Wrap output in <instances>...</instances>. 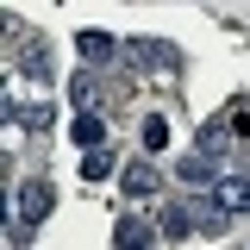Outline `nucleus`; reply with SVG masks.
Masks as SVG:
<instances>
[{
    "mask_svg": "<svg viewBox=\"0 0 250 250\" xmlns=\"http://www.w3.org/2000/svg\"><path fill=\"white\" fill-rule=\"evenodd\" d=\"M6 200H13V231H6V244H25L31 225H44L50 200H57V188H50V182H25V188H13Z\"/></svg>",
    "mask_w": 250,
    "mask_h": 250,
    "instance_id": "1",
    "label": "nucleus"
},
{
    "mask_svg": "<svg viewBox=\"0 0 250 250\" xmlns=\"http://www.w3.org/2000/svg\"><path fill=\"white\" fill-rule=\"evenodd\" d=\"M125 62L156 69V75H175V69H182V50H175V44H156V38H131V44H125Z\"/></svg>",
    "mask_w": 250,
    "mask_h": 250,
    "instance_id": "2",
    "label": "nucleus"
},
{
    "mask_svg": "<svg viewBox=\"0 0 250 250\" xmlns=\"http://www.w3.org/2000/svg\"><path fill=\"white\" fill-rule=\"evenodd\" d=\"M194 150H207L213 163H231V150H238V131H231V119H225V113H213V119L194 131Z\"/></svg>",
    "mask_w": 250,
    "mask_h": 250,
    "instance_id": "3",
    "label": "nucleus"
},
{
    "mask_svg": "<svg viewBox=\"0 0 250 250\" xmlns=\"http://www.w3.org/2000/svg\"><path fill=\"white\" fill-rule=\"evenodd\" d=\"M207 200L225 207V213H250V182H244V175H231V169H219V182L207 188Z\"/></svg>",
    "mask_w": 250,
    "mask_h": 250,
    "instance_id": "4",
    "label": "nucleus"
},
{
    "mask_svg": "<svg viewBox=\"0 0 250 250\" xmlns=\"http://www.w3.org/2000/svg\"><path fill=\"white\" fill-rule=\"evenodd\" d=\"M194 231H200V219L188 213V207H175V200L156 213V244H182V238H194Z\"/></svg>",
    "mask_w": 250,
    "mask_h": 250,
    "instance_id": "5",
    "label": "nucleus"
},
{
    "mask_svg": "<svg viewBox=\"0 0 250 250\" xmlns=\"http://www.w3.org/2000/svg\"><path fill=\"white\" fill-rule=\"evenodd\" d=\"M69 138L94 150V144H106V119H100V106H75V119H69Z\"/></svg>",
    "mask_w": 250,
    "mask_h": 250,
    "instance_id": "6",
    "label": "nucleus"
},
{
    "mask_svg": "<svg viewBox=\"0 0 250 250\" xmlns=\"http://www.w3.org/2000/svg\"><path fill=\"white\" fill-rule=\"evenodd\" d=\"M219 169H225V163H213L207 150H194V156H182V163H175L182 188H213V182H219Z\"/></svg>",
    "mask_w": 250,
    "mask_h": 250,
    "instance_id": "7",
    "label": "nucleus"
},
{
    "mask_svg": "<svg viewBox=\"0 0 250 250\" xmlns=\"http://www.w3.org/2000/svg\"><path fill=\"white\" fill-rule=\"evenodd\" d=\"M119 182H125V194L150 200L156 188H163V175H156V163H150V156H138V163H125V175H119Z\"/></svg>",
    "mask_w": 250,
    "mask_h": 250,
    "instance_id": "8",
    "label": "nucleus"
},
{
    "mask_svg": "<svg viewBox=\"0 0 250 250\" xmlns=\"http://www.w3.org/2000/svg\"><path fill=\"white\" fill-rule=\"evenodd\" d=\"M19 69H25V82H50V44L44 38H25L19 44Z\"/></svg>",
    "mask_w": 250,
    "mask_h": 250,
    "instance_id": "9",
    "label": "nucleus"
},
{
    "mask_svg": "<svg viewBox=\"0 0 250 250\" xmlns=\"http://www.w3.org/2000/svg\"><path fill=\"white\" fill-rule=\"evenodd\" d=\"M113 244L119 250H138V244H156V225H144L138 213H125L119 225H113Z\"/></svg>",
    "mask_w": 250,
    "mask_h": 250,
    "instance_id": "10",
    "label": "nucleus"
},
{
    "mask_svg": "<svg viewBox=\"0 0 250 250\" xmlns=\"http://www.w3.org/2000/svg\"><path fill=\"white\" fill-rule=\"evenodd\" d=\"M75 50H82L88 62H113V57H119V44H113L106 31H82V38H75Z\"/></svg>",
    "mask_w": 250,
    "mask_h": 250,
    "instance_id": "11",
    "label": "nucleus"
},
{
    "mask_svg": "<svg viewBox=\"0 0 250 250\" xmlns=\"http://www.w3.org/2000/svg\"><path fill=\"white\" fill-rule=\"evenodd\" d=\"M144 150H169V119H163V113H150V119H144Z\"/></svg>",
    "mask_w": 250,
    "mask_h": 250,
    "instance_id": "12",
    "label": "nucleus"
},
{
    "mask_svg": "<svg viewBox=\"0 0 250 250\" xmlns=\"http://www.w3.org/2000/svg\"><path fill=\"white\" fill-rule=\"evenodd\" d=\"M69 100H75V106H100V82H94V75H75V82H69Z\"/></svg>",
    "mask_w": 250,
    "mask_h": 250,
    "instance_id": "13",
    "label": "nucleus"
},
{
    "mask_svg": "<svg viewBox=\"0 0 250 250\" xmlns=\"http://www.w3.org/2000/svg\"><path fill=\"white\" fill-rule=\"evenodd\" d=\"M82 175H88V182H106V175H113V156L94 144V150H88V163H82Z\"/></svg>",
    "mask_w": 250,
    "mask_h": 250,
    "instance_id": "14",
    "label": "nucleus"
},
{
    "mask_svg": "<svg viewBox=\"0 0 250 250\" xmlns=\"http://www.w3.org/2000/svg\"><path fill=\"white\" fill-rule=\"evenodd\" d=\"M225 119H231V131H238V144H250V106H244V100H238Z\"/></svg>",
    "mask_w": 250,
    "mask_h": 250,
    "instance_id": "15",
    "label": "nucleus"
},
{
    "mask_svg": "<svg viewBox=\"0 0 250 250\" xmlns=\"http://www.w3.org/2000/svg\"><path fill=\"white\" fill-rule=\"evenodd\" d=\"M50 125V106H25V131H44Z\"/></svg>",
    "mask_w": 250,
    "mask_h": 250,
    "instance_id": "16",
    "label": "nucleus"
}]
</instances>
